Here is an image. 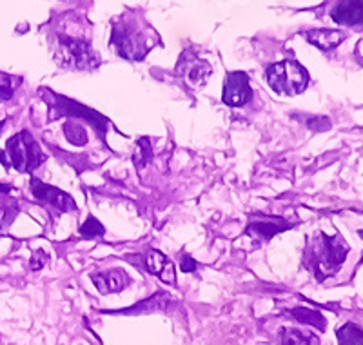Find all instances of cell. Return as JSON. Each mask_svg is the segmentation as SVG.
Masks as SVG:
<instances>
[{"label": "cell", "mask_w": 363, "mask_h": 345, "mask_svg": "<svg viewBox=\"0 0 363 345\" xmlns=\"http://www.w3.org/2000/svg\"><path fill=\"white\" fill-rule=\"evenodd\" d=\"M158 44V35L142 15L128 11L113 21L111 45L125 60H142Z\"/></svg>", "instance_id": "obj_1"}, {"label": "cell", "mask_w": 363, "mask_h": 345, "mask_svg": "<svg viewBox=\"0 0 363 345\" xmlns=\"http://www.w3.org/2000/svg\"><path fill=\"white\" fill-rule=\"evenodd\" d=\"M347 253H349V246L340 234L327 236L325 233H316L313 239L307 240L303 263L320 282H323L342 269Z\"/></svg>", "instance_id": "obj_2"}, {"label": "cell", "mask_w": 363, "mask_h": 345, "mask_svg": "<svg viewBox=\"0 0 363 345\" xmlns=\"http://www.w3.org/2000/svg\"><path fill=\"white\" fill-rule=\"evenodd\" d=\"M4 153H8V162L6 168L13 165L18 172H31L45 160V155L42 153L40 146L35 140V136L29 131H18L6 142Z\"/></svg>", "instance_id": "obj_3"}, {"label": "cell", "mask_w": 363, "mask_h": 345, "mask_svg": "<svg viewBox=\"0 0 363 345\" xmlns=\"http://www.w3.org/2000/svg\"><path fill=\"white\" fill-rule=\"evenodd\" d=\"M267 84L278 95L293 97L301 93L309 84V73L301 64L294 60H281L267 67Z\"/></svg>", "instance_id": "obj_4"}, {"label": "cell", "mask_w": 363, "mask_h": 345, "mask_svg": "<svg viewBox=\"0 0 363 345\" xmlns=\"http://www.w3.org/2000/svg\"><path fill=\"white\" fill-rule=\"evenodd\" d=\"M55 60L67 70H95L100 66V57L86 40L73 37H58Z\"/></svg>", "instance_id": "obj_5"}, {"label": "cell", "mask_w": 363, "mask_h": 345, "mask_svg": "<svg viewBox=\"0 0 363 345\" xmlns=\"http://www.w3.org/2000/svg\"><path fill=\"white\" fill-rule=\"evenodd\" d=\"M55 99H57V102H55V106L60 109V115H66V116H71V119H84L87 120V122L93 126V128L99 131V135L106 136V131H108V119L106 116H102L100 113H96L95 109H89V107L82 106V104L74 102V100L71 99H66V97L62 95H53Z\"/></svg>", "instance_id": "obj_6"}, {"label": "cell", "mask_w": 363, "mask_h": 345, "mask_svg": "<svg viewBox=\"0 0 363 345\" xmlns=\"http://www.w3.org/2000/svg\"><path fill=\"white\" fill-rule=\"evenodd\" d=\"M252 99V89L249 84V77L244 71H233L227 75L223 82L222 100L229 107H242Z\"/></svg>", "instance_id": "obj_7"}, {"label": "cell", "mask_w": 363, "mask_h": 345, "mask_svg": "<svg viewBox=\"0 0 363 345\" xmlns=\"http://www.w3.org/2000/svg\"><path fill=\"white\" fill-rule=\"evenodd\" d=\"M31 191H33L35 198H38L40 202H45L48 206H53L55 209L62 211V213L77 211V204H74V200L69 195L60 191L58 187H53V185L44 184L38 178H31Z\"/></svg>", "instance_id": "obj_8"}, {"label": "cell", "mask_w": 363, "mask_h": 345, "mask_svg": "<svg viewBox=\"0 0 363 345\" xmlns=\"http://www.w3.org/2000/svg\"><path fill=\"white\" fill-rule=\"evenodd\" d=\"M177 71L180 73V77H184L187 82L193 87H200L207 82V78L211 77L213 70L202 58L194 57L187 51L186 55H182L180 62H178Z\"/></svg>", "instance_id": "obj_9"}, {"label": "cell", "mask_w": 363, "mask_h": 345, "mask_svg": "<svg viewBox=\"0 0 363 345\" xmlns=\"http://www.w3.org/2000/svg\"><path fill=\"white\" fill-rule=\"evenodd\" d=\"M293 227V224H289L284 218L278 217H255L251 218L249 226L245 227V234H249L251 239L255 240H271L272 236H277L281 231H287Z\"/></svg>", "instance_id": "obj_10"}, {"label": "cell", "mask_w": 363, "mask_h": 345, "mask_svg": "<svg viewBox=\"0 0 363 345\" xmlns=\"http://www.w3.org/2000/svg\"><path fill=\"white\" fill-rule=\"evenodd\" d=\"M140 263H136V268L140 265L144 268L149 275L160 276L162 282L173 285L177 280H174V265L169 258L165 255H162L160 251L149 249L145 255L138 256Z\"/></svg>", "instance_id": "obj_11"}, {"label": "cell", "mask_w": 363, "mask_h": 345, "mask_svg": "<svg viewBox=\"0 0 363 345\" xmlns=\"http://www.w3.org/2000/svg\"><path fill=\"white\" fill-rule=\"evenodd\" d=\"M91 278H93L95 288L99 289V292H102V295H111V292L124 291V289L131 284V278H129V275L124 269H108V271H100L95 273Z\"/></svg>", "instance_id": "obj_12"}, {"label": "cell", "mask_w": 363, "mask_h": 345, "mask_svg": "<svg viewBox=\"0 0 363 345\" xmlns=\"http://www.w3.org/2000/svg\"><path fill=\"white\" fill-rule=\"evenodd\" d=\"M336 24L356 26L363 24V0H343L330 11Z\"/></svg>", "instance_id": "obj_13"}, {"label": "cell", "mask_w": 363, "mask_h": 345, "mask_svg": "<svg viewBox=\"0 0 363 345\" xmlns=\"http://www.w3.org/2000/svg\"><path fill=\"white\" fill-rule=\"evenodd\" d=\"M306 38L313 45L320 48V50L329 51L338 48L345 40V33L336 31V29H313V31H307Z\"/></svg>", "instance_id": "obj_14"}, {"label": "cell", "mask_w": 363, "mask_h": 345, "mask_svg": "<svg viewBox=\"0 0 363 345\" xmlns=\"http://www.w3.org/2000/svg\"><path fill=\"white\" fill-rule=\"evenodd\" d=\"M291 317H294L298 322H301V324L314 325V327H318L320 331L325 329V318H323L318 311H313V309L296 307L291 311Z\"/></svg>", "instance_id": "obj_15"}, {"label": "cell", "mask_w": 363, "mask_h": 345, "mask_svg": "<svg viewBox=\"0 0 363 345\" xmlns=\"http://www.w3.org/2000/svg\"><path fill=\"white\" fill-rule=\"evenodd\" d=\"M22 86V78L17 77V75H8V73H0V100H8L13 99V95L17 93L18 87Z\"/></svg>", "instance_id": "obj_16"}, {"label": "cell", "mask_w": 363, "mask_h": 345, "mask_svg": "<svg viewBox=\"0 0 363 345\" xmlns=\"http://www.w3.org/2000/svg\"><path fill=\"white\" fill-rule=\"evenodd\" d=\"M338 340L342 345H363V329L354 324H345L338 329Z\"/></svg>", "instance_id": "obj_17"}, {"label": "cell", "mask_w": 363, "mask_h": 345, "mask_svg": "<svg viewBox=\"0 0 363 345\" xmlns=\"http://www.w3.org/2000/svg\"><path fill=\"white\" fill-rule=\"evenodd\" d=\"M64 135H66V138L74 146L87 144L86 129H84L82 124L77 122V120H69V122L64 124Z\"/></svg>", "instance_id": "obj_18"}, {"label": "cell", "mask_w": 363, "mask_h": 345, "mask_svg": "<svg viewBox=\"0 0 363 345\" xmlns=\"http://www.w3.org/2000/svg\"><path fill=\"white\" fill-rule=\"evenodd\" d=\"M165 305H167V298H165L164 292H158V295L151 296V298H147L145 302L133 305L131 309L125 311V314H133V312H151V311H157V309L165 307Z\"/></svg>", "instance_id": "obj_19"}, {"label": "cell", "mask_w": 363, "mask_h": 345, "mask_svg": "<svg viewBox=\"0 0 363 345\" xmlns=\"http://www.w3.org/2000/svg\"><path fill=\"white\" fill-rule=\"evenodd\" d=\"M284 345H316L318 340L311 334L301 333L298 329H285L284 338H281Z\"/></svg>", "instance_id": "obj_20"}, {"label": "cell", "mask_w": 363, "mask_h": 345, "mask_svg": "<svg viewBox=\"0 0 363 345\" xmlns=\"http://www.w3.org/2000/svg\"><path fill=\"white\" fill-rule=\"evenodd\" d=\"M104 233H106V227L93 214H89L86 222L80 226V236L82 239H100V236H104Z\"/></svg>", "instance_id": "obj_21"}, {"label": "cell", "mask_w": 363, "mask_h": 345, "mask_svg": "<svg viewBox=\"0 0 363 345\" xmlns=\"http://www.w3.org/2000/svg\"><path fill=\"white\" fill-rule=\"evenodd\" d=\"M17 214H18L17 204H9L8 206L6 202H2V204H0V229L11 226Z\"/></svg>", "instance_id": "obj_22"}, {"label": "cell", "mask_w": 363, "mask_h": 345, "mask_svg": "<svg viewBox=\"0 0 363 345\" xmlns=\"http://www.w3.org/2000/svg\"><path fill=\"white\" fill-rule=\"evenodd\" d=\"M180 262H182L180 263L182 271L184 273H193L196 271V268H199V262L189 255H180Z\"/></svg>", "instance_id": "obj_23"}, {"label": "cell", "mask_w": 363, "mask_h": 345, "mask_svg": "<svg viewBox=\"0 0 363 345\" xmlns=\"http://www.w3.org/2000/svg\"><path fill=\"white\" fill-rule=\"evenodd\" d=\"M45 262H48V255H45L42 249H37V253H35L33 258H31V269H33V271H38V269L44 268Z\"/></svg>", "instance_id": "obj_24"}, {"label": "cell", "mask_w": 363, "mask_h": 345, "mask_svg": "<svg viewBox=\"0 0 363 345\" xmlns=\"http://www.w3.org/2000/svg\"><path fill=\"white\" fill-rule=\"evenodd\" d=\"M0 193H2V195L9 193V187H8V185H4V184H0Z\"/></svg>", "instance_id": "obj_25"}, {"label": "cell", "mask_w": 363, "mask_h": 345, "mask_svg": "<svg viewBox=\"0 0 363 345\" xmlns=\"http://www.w3.org/2000/svg\"><path fill=\"white\" fill-rule=\"evenodd\" d=\"M2 128H4V120H2V122H0V131H2Z\"/></svg>", "instance_id": "obj_26"}]
</instances>
